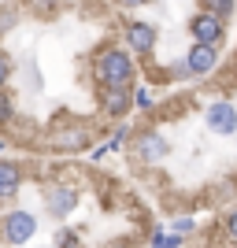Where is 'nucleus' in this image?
<instances>
[{
	"mask_svg": "<svg viewBox=\"0 0 237 248\" xmlns=\"http://www.w3.org/2000/svg\"><path fill=\"white\" fill-rule=\"evenodd\" d=\"M0 233H4L8 245H26V241H33V233H37V218H33V211H19V207H15V211L4 215Z\"/></svg>",
	"mask_w": 237,
	"mask_h": 248,
	"instance_id": "3",
	"label": "nucleus"
},
{
	"mask_svg": "<svg viewBox=\"0 0 237 248\" xmlns=\"http://www.w3.org/2000/svg\"><path fill=\"white\" fill-rule=\"evenodd\" d=\"M48 145L56 148V152H82V148L89 145V130H82V126H60V130L48 137Z\"/></svg>",
	"mask_w": 237,
	"mask_h": 248,
	"instance_id": "9",
	"label": "nucleus"
},
{
	"mask_svg": "<svg viewBox=\"0 0 237 248\" xmlns=\"http://www.w3.org/2000/svg\"><path fill=\"white\" fill-rule=\"evenodd\" d=\"M93 74L100 85H130L134 82V56L126 48H100L93 60Z\"/></svg>",
	"mask_w": 237,
	"mask_h": 248,
	"instance_id": "1",
	"label": "nucleus"
},
{
	"mask_svg": "<svg viewBox=\"0 0 237 248\" xmlns=\"http://www.w3.org/2000/svg\"><path fill=\"white\" fill-rule=\"evenodd\" d=\"M226 233L237 241V211H230V218H226Z\"/></svg>",
	"mask_w": 237,
	"mask_h": 248,
	"instance_id": "20",
	"label": "nucleus"
},
{
	"mask_svg": "<svg viewBox=\"0 0 237 248\" xmlns=\"http://www.w3.org/2000/svg\"><path fill=\"white\" fill-rule=\"evenodd\" d=\"M22 4H30L33 11H52L56 4H60V0H22Z\"/></svg>",
	"mask_w": 237,
	"mask_h": 248,
	"instance_id": "19",
	"label": "nucleus"
},
{
	"mask_svg": "<svg viewBox=\"0 0 237 248\" xmlns=\"http://www.w3.org/2000/svg\"><path fill=\"white\" fill-rule=\"evenodd\" d=\"M15 15H19V8H15V0H11L8 8L0 11V30H4V26H8V22H15Z\"/></svg>",
	"mask_w": 237,
	"mask_h": 248,
	"instance_id": "17",
	"label": "nucleus"
},
{
	"mask_svg": "<svg viewBox=\"0 0 237 248\" xmlns=\"http://www.w3.org/2000/svg\"><path fill=\"white\" fill-rule=\"evenodd\" d=\"M130 152L141 159V163H163L167 152H171V145H167V137L159 134V130H141V134H134V141H130Z\"/></svg>",
	"mask_w": 237,
	"mask_h": 248,
	"instance_id": "2",
	"label": "nucleus"
},
{
	"mask_svg": "<svg viewBox=\"0 0 237 248\" xmlns=\"http://www.w3.org/2000/svg\"><path fill=\"white\" fill-rule=\"evenodd\" d=\"M215 63H219V45H196L193 41V48H189V56H186V71L189 74H211L215 71Z\"/></svg>",
	"mask_w": 237,
	"mask_h": 248,
	"instance_id": "8",
	"label": "nucleus"
},
{
	"mask_svg": "<svg viewBox=\"0 0 237 248\" xmlns=\"http://www.w3.org/2000/svg\"><path fill=\"white\" fill-rule=\"evenodd\" d=\"M193 226H196L193 218H174V226H171V230H174L178 237H186V233H193Z\"/></svg>",
	"mask_w": 237,
	"mask_h": 248,
	"instance_id": "16",
	"label": "nucleus"
},
{
	"mask_svg": "<svg viewBox=\"0 0 237 248\" xmlns=\"http://www.w3.org/2000/svg\"><path fill=\"white\" fill-rule=\"evenodd\" d=\"M152 93L148 89H134V108H141V111H152Z\"/></svg>",
	"mask_w": 237,
	"mask_h": 248,
	"instance_id": "14",
	"label": "nucleus"
},
{
	"mask_svg": "<svg viewBox=\"0 0 237 248\" xmlns=\"http://www.w3.org/2000/svg\"><path fill=\"white\" fill-rule=\"evenodd\" d=\"M204 4V11H211V15H219V19L226 22L230 15L237 11V0H200Z\"/></svg>",
	"mask_w": 237,
	"mask_h": 248,
	"instance_id": "12",
	"label": "nucleus"
},
{
	"mask_svg": "<svg viewBox=\"0 0 237 248\" xmlns=\"http://www.w3.org/2000/svg\"><path fill=\"white\" fill-rule=\"evenodd\" d=\"M100 108H104V115H111V119H123V115L134 108V89H130V85H104V93H100Z\"/></svg>",
	"mask_w": 237,
	"mask_h": 248,
	"instance_id": "6",
	"label": "nucleus"
},
{
	"mask_svg": "<svg viewBox=\"0 0 237 248\" xmlns=\"http://www.w3.org/2000/svg\"><path fill=\"white\" fill-rule=\"evenodd\" d=\"M11 78V56L4 48H0V89H4V82Z\"/></svg>",
	"mask_w": 237,
	"mask_h": 248,
	"instance_id": "15",
	"label": "nucleus"
},
{
	"mask_svg": "<svg viewBox=\"0 0 237 248\" xmlns=\"http://www.w3.org/2000/svg\"><path fill=\"white\" fill-rule=\"evenodd\" d=\"M126 45H130L134 56H148V52L156 48V26H148V22H130V26H126Z\"/></svg>",
	"mask_w": 237,
	"mask_h": 248,
	"instance_id": "10",
	"label": "nucleus"
},
{
	"mask_svg": "<svg viewBox=\"0 0 237 248\" xmlns=\"http://www.w3.org/2000/svg\"><path fill=\"white\" fill-rule=\"evenodd\" d=\"M189 33H193L196 45H219V41H222V33H226V26H222L219 15L200 11V15H193V22H189Z\"/></svg>",
	"mask_w": 237,
	"mask_h": 248,
	"instance_id": "5",
	"label": "nucleus"
},
{
	"mask_svg": "<svg viewBox=\"0 0 237 248\" xmlns=\"http://www.w3.org/2000/svg\"><path fill=\"white\" fill-rule=\"evenodd\" d=\"M119 8H141V4H148V0H115Z\"/></svg>",
	"mask_w": 237,
	"mask_h": 248,
	"instance_id": "21",
	"label": "nucleus"
},
{
	"mask_svg": "<svg viewBox=\"0 0 237 248\" xmlns=\"http://www.w3.org/2000/svg\"><path fill=\"white\" fill-rule=\"evenodd\" d=\"M8 119H11V100H8V93L0 89V126L8 123Z\"/></svg>",
	"mask_w": 237,
	"mask_h": 248,
	"instance_id": "18",
	"label": "nucleus"
},
{
	"mask_svg": "<svg viewBox=\"0 0 237 248\" xmlns=\"http://www.w3.org/2000/svg\"><path fill=\"white\" fill-rule=\"evenodd\" d=\"M178 245H182V237H178L174 230H171V233L156 230V233H152V248H178Z\"/></svg>",
	"mask_w": 237,
	"mask_h": 248,
	"instance_id": "13",
	"label": "nucleus"
},
{
	"mask_svg": "<svg viewBox=\"0 0 237 248\" xmlns=\"http://www.w3.org/2000/svg\"><path fill=\"white\" fill-rule=\"evenodd\" d=\"M204 123H207V130H211V134L230 137V134H237V108H234L230 100H215L211 108H207Z\"/></svg>",
	"mask_w": 237,
	"mask_h": 248,
	"instance_id": "4",
	"label": "nucleus"
},
{
	"mask_svg": "<svg viewBox=\"0 0 237 248\" xmlns=\"http://www.w3.org/2000/svg\"><path fill=\"white\" fill-rule=\"evenodd\" d=\"M0 152H4V141H0Z\"/></svg>",
	"mask_w": 237,
	"mask_h": 248,
	"instance_id": "22",
	"label": "nucleus"
},
{
	"mask_svg": "<svg viewBox=\"0 0 237 248\" xmlns=\"http://www.w3.org/2000/svg\"><path fill=\"white\" fill-rule=\"evenodd\" d=\"M22 186V167L11 159H0V200H11Z\"/></svg>",
	"mask_w": 237,
	"mask_h": 248,
	"instance_id": "11",
	"label": "nucleus"
},
{
	"mask_svg": "<svg viewBox=\"0 0 237 248\" xmlns=\"http://www.w3.org/2000/svg\"><path fill=\"white\" fill-rule=\"evenodd\" d=\"M78 207V193L67 186H48L45 189V211H48L52 218H67Z\"/></svg>",
	"mask_w": 237,
	"mask_h": 248,
	"instance_id": "7",
	"label": "nucleus"
}]
</instances>
